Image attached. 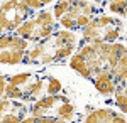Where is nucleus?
Masks as SVG:
<instances>
[{"instance_id": "nucleus-1", "label": "nucleus", "mask_w": 127, "mask_h": 123, "mask_svg": "<svg viewBox=\"0 0 127 123\" xmlns=\"http://www.w3.org/2000/svg\"><path fill=\"white\" fill-rule=\"evenodd\" d=\"M124 32V24L122 20L117 19L115 15H97L90 20L85 29H81V37L83 42H117L122 37Z\"/></svg>"}, {"instance_id": "nucleus-2", "label": "nucleus", "mask_w": 127, "mask_h": 123, "mask_svg": "<svg viewBox=\"0 0 127 123\" xmlns=\"http://www.w3.org/2000/svg\"><path fill=\"white\" fill-rule=\"evenodd\" d=\"M20 37L27 39L29 42L36 44L44 39L51 37L56 32V22H54V14L48 10H39L34 17L27 19L17 30Z\"/></svg>"}, {"instance_id": "nucleus-3", "label": "nucleus", "mask_w": 127, "mask_h": 123, "mask_svg": "<svg viewBox=\"0 0 127 123\" xmlns=\"http://www.w3.org/2000/svg\"><path fill=\"white\" fill-rule=\"evenodd\" d=\"M34 10L29 9L20 0H5L2 3V14H0V29L3 32H12L31 19Z\"/></svg>"}, {"instance_id": "nucleus-4", "label": "nucleus", "mask_w": 127, "mask_h": 123, "mask_svg": "<svg viewBox=\"0 0 127 123\" xmlns=\"http://www.w3.org/2000/svg\"><path fill=\"white\" fill-rule=\"evenodd\" d=\"M61 101H69V100L63 95H44L32 103V106L29 108V115H34V116L49 115V111L54 108V104Z\"/></svg>"}, {"instance_id": "nucleus-5", "label": "nucleus", "mask_w": 127, "mask_h": 123, "mask_svg": "<svg viewBox=\"0 0 127 123\" xmlns=\"http://www.w3.org/2000/svg\"><path fill=\"white\" fill-rule=\"evenodd\" d=\"M88 110H90V113H87L85 118H83L87 123H97V122L124 123L126 122V116H124V115L117 113V111H114V110H110V108H98V110H93V108L88 106Z\"/></svg>"}, {"instance_id": "nucleus-6", "label": "nucleus", "mask_w": 127, "mask_h": 123, "mask_svg": "<svg viewBox=\"0 0 127 123\" xmlns=\"http://www.w3.org/2000/svg\"><path fill=\"white\" fill-rule=\"evenodd\" d=\"M46 79H42V78H34V81H29L27 84L22 86V91H24V95H22V100L20 101H24V103H34L36 100H39L41 96H44V83Z\"/></svg>"}, {"instance_id": "nucleus-7", "label": "nucleus", "mask_w": 127, "mask_h": 123, "mask_svg": "<svg viewBox=\"0 0 127 123\" xmlns=\"http://www.w3.org/2000/svg\"><path fill=\"white\" fill-rule=\"evenodd\" d=\"M93 86L100 95L103 96H114L115 93V88H117V83L114 81V78L110 73H98L93 79Z\"/></svg>"}, {"instance_id": "nucleus-8", "label": "nucleus", "mask_w": 127, "mask_h": 123, "mask_svg": "<svg viewBox=\"0 0 127 123\" xmlns=\"http://www.w3.org/2000/svg\"><path fill=\"white\" fill-rule=\"evenodd\" d=\"M0 49H17V51H27L29 41L20 37L19 34H3L0 39Z\"/></svg>"}, {"instance_id": "nucleus-9", "label": "nucleus", "mask_w": 127, "mask_h": 123, "mask_svg": "<svg viewBox=\"0 0 127 123\" xmlns=\"http://www.w3.org/2000/svg\"><path fill=\"white\" fill-rule=\"evenodd\" d=\"M48 54V47H46V42L41 41V42H36L32 44V47L27 49L26 52V57H24V64H39L41 59Z\"/></svg>"}, {"instance_id": "nucleus-10", "label": "nucleus", "mask_w": 127, "mask_h": 123, "mask_svg": "<svg viewBox=\"0 0 127 123\" xmlns=\"http://www.w3.org/2000/svg\"><path fill=\"white\" fill-rule=\"evenodd\" d=\"M69 67L73 69V71H76L81 78H85V79H92V71H90V67H88L87 61H85V57L81 56V52H75L71 59H69Z\"/></svg>"}, {"instance_id": "nucleus-11", "label": "nucleus", "mask_w": 127, "mask_h": 123, "mask_svg": "<svg viewBox=\"0 0 127 123\" xmlns=\"http://www.w3.org/2000/svg\"><path fill=\"white\" fill-rule=\"evenodd\" d=\"M27 51H17V49H2L0 52V62L5 66H15L24 62V57H26Z\"/></svg>"}, {"instance_id": "nucleus-12", "label": "nucleus", "mask_w": 127, "mask_h": 123, "mask_svg": "<svg viewBox=\"0 0 127 123\" xmlns=\"http://www.w3.org/2000/svg\"><path fill=\"white\" fill-rule=\"evenodd\" d=\"M54 116L58 118V122H69L76 116V106L71 101H61L54 110Z\"/></svg>"}, {"instance_id": "nucleus-13", "label": "nucleus", "mask_w": 127, "mask_h": 123, "mask_svg": "<svg viewBox=\"0 0 127 123\" xmlns=\"http://www.w3.org/2000/svg\"><path fill=\"white\" fill-rule=\"evenodd\" d=\"M36 76L32 74V73H20V74H14L10 76V78H7L9 79V84H14V86H24L27 84L31 79H34Z\"/></svg>"}, {"instance_id": "nucleus-14", "label": "nucleus", "mask_w": 127, "mask_h": 123, "mask_svg": "<svg viewBox=\"0 0 127 123\" xmlns=\"http://www.w3.org/2000/svg\"><path fill=\"white\" fill-rule=\"evenodd\" d=\"M114 101H115V106H117L122 113H127V93L120 91V89H115Z\"/></svg>"}, {"instance_id": "nucleus-15", "label": "nucleus", "mask_w": 127, "mask_h": 123, "mask_svg": "<svg viewBox=\"0 0 127 123\" xmlns=\"http://www.w3.org/2000/svg\"><path fill=\"white\" fill-rule=\"evenodd\" d=\"M107 10L112 15H120L126 17V2H108Z\"/></svg>"}, {"instance_id": "nucleus-16", "label": "nucleus", "mask_w": 127, "mask_h": 123, "mask_svg": "<svg viewBox=\"0 0 127 123\" xmlns=\"http://www.w3.org/2000/svg\"><path fill=\"white\" fill-rule=\"evenodd\" d=\"M61 89H63V84L58 78H48V86H46L48 95H59Z\"/></svg>"}, {"instance_id": "nucleus-17", "label": "nucleus", "mask_w": 127, "mask_h": 123, "mask_svg": "<svg viewBox=\"0 0 127 123\" xmlns=\"http://www.w3.org/2000/svg\"><path fill=\"white\" fill-rule=\"evenodd\" d=\"M22 95H24V91H22V86H14V84H7L5 88V93L3 96H7V98H12V100H22Z\"/></svg>"}, {"instance_id": "nucleus-18", "label": "nucleus", "mask_w": 127, "mask_h": 123, "mask_svg": "<svg viewBox=\"0 0 127 123\" xmlns=\"http://www.w3.org/2000/svg\"><path fill=\"white\" fill-rule=\"evenodd\" d=\"M69 2L71 0H59L58 3L54 5V9H53V14H54V17L59 19V17H63L69 9Z\"/></svg>"}, {"instance_id": "nucleus-19", "label": "nucleus", "mask_w": 127, "mask_h": 123, "mask_svg": "<svg viewBox=\"0 0 127 123\" xmlns=\"http://www.w3.org/2000/svg\"><path fill=\"white\" fill-rule=\"evenodd\" d=\"M58 24L61 25V27L68 29V30H75V29H76V22L71 19L69 15H63V17H59V19H58Z\"/></svg>"}, {"instance_id": "nucleus-20", "label": "nucleus", "mask_w": 127, "mask_h": 123, "mask_svg": "<svg viewBox=\"0 0 127 123\" xmlns=\"http://www.w3.org/2000/svg\"><path fill=\"white\" fill-rule=\"evenodd\" d=\"M22 122V116L17 113H3L2 115V123H19Z\"/></svg>"}, {"instance_id": "nucleus-21", "label": "nucleus", "mask_w": 127, "mask_h": 123, "mask_svg": "<svg viewBox=\"0 0 127 123\" xmlns=\"http://www.w3.org/2000/svg\"><path fill=\"white\" fill-rule=\"evenodd\" d=\"M22 3H26L29 9H32V10H41L42 7H44V3L41 2V0H20Z\"/></svg>"}, {"instance_id": "nucleus-22", "label": "nucleus", "mask_w": 127, "mask_h": 123, "mask_svg": "<svg viewBox=\"0 0 127 123\" xmlns=\"http://www.w3.org/2000/svg\"><path fill=\"white\" fill-rule=\"evenodd\" d=\"M7 84H9V79L5 78V74H2V76H0V95H2V96H3V93H5Z\"/></svg>"}, {"instance_id": "nucleus-23", "label": "nucleus", "mask_w": 127, "mask_h": 123, "mask_svg": "<svg viewBox=\"0 0 127 123\" xmlns=\"http://www.w3.org/2000/svg\"><path fill=\"white\" fill-rule=\"evenodd\" d=\"M115 89H120V91H124V93H127V79H126V81H122V83H119Z\"/></svg>"}, {"instance_id": "nucleus-24", "label": "nucleus", "mask_w": 127, "mask_h": 123, "mask_svg": "<svg viewBox=\"0 0 127 123\" xmlns=\"http://www.w3.org/2000/svg\"><path fill=\"white\" fill-rule=\"evenodd\" d=\"M41 2H42L44 5H48V3H51V2H53V0H41Z\"/></svg>"}, {"instance_id": "nucleus-25", "label": "nucleus", "mask_w": 127, "mask_h": 123, "mask_svg": "<svg viewBox=\"0 0 127 123\" xmlns=\"http://www.w3.org/2000/svg\"><path fill=\"white\" fill-rule=\"evenodd\" d=\"M108 2H126V0H108Z\"/></svg>"}, {"instance_id": "nucleus-26", "label": "nucleus", "mask_w": 127, "mask_h": 123, "mask_svg": "<svg viewBox=\"0 0 127 123\" xmlns=\"http://www.w3.org/2000/svg\"><path fill=\"white\" fill-rule=\"evenodd\" d=\"M126 17H127V0H126Z\"/></svg>"}, {"instance_id": "nucleus-27", "label": "nucleus", "mask_w": 127, "mask_h": 123, "mask_svg": "<svg viewBox=\"0 0 127 123\" xmlns=\"http://www.w3.org/2000/svg\"><path fill=\"white\" fill-rule=\"evenodd\" d=\"M90 2H92V0H90ZM97 2H100V0H97Z\"/></svg>"}]
</instances>
